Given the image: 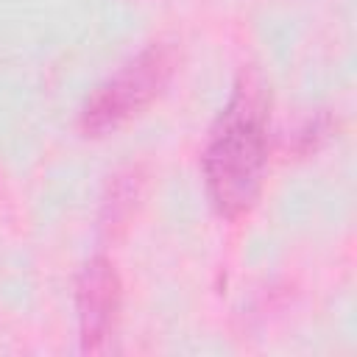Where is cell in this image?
<instances>
[{
  "label": "cell",
  "instance_id": "3957f363",
  "mask_svg": "<svg viewBox=\"0 0 357 357\" xmlns=\"http://www.w3.org/2000/svg\"><path fill=\"white\" fill-rule=\"evenodd\" d=\"M78 304V329H81V349L98 351L103 340L114 329V318L120 310V276L106 257H92L75 290Z\"/></svg>",
  "mask_w": 357,
  "mask_h": 357
},
{
  "label": "cell",
  "instance_id": "6da1fadb",
  "mask_svg": "<svg viewBox=\"0 0 357 357\" xmlns=\"http://www.w3.org/2000/svg\"><path fill=\"white\" fill-rule=\"evenodd\" d=\"M268 165V98L257 78L243 75L220 112L204 151V178L215 209L237 218L259 195Z\"/></svg>",
  "mask_w": 357,
  "mask_h": 357
},
{
  "label": "cell",
  "instance_id": "7a4b0ae2",
  "mask_svg": "<svg viewBox=\"0 0 357 357\" xmlns=\"http://www.w3.org/2000/svg\"><path fill=\"white\" fill-rule=\"evenodd\" d=\"M173 64L176 59L167 45H151L137 53L89 95L81 112V128L86 134H103L142 112L167 86Z\"/></svg>",
  "mask_w": 357,
  "mask_h": 357
}]
</instances>
